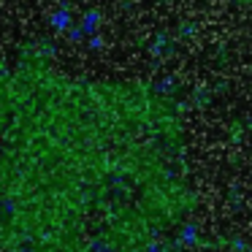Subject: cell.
<instances>
[{
	"label": "cell",
	"instance_id": "cell-1",
	"mask_svg": "<svg viewBox=\"0 0 252 252\" xmlns=\"http://www.w3.org/2000/svg\"><path fill=\"white\" fill-rule=\"evenodd\" d=\"M41 252H103V250L98 244H93V241H73V244L52 247V250H41Z\"/></svg>",
	"mask_w": 252,
	"mask_h": 252
},
{
	"label": "cell",
	"instance_id": "cell-2",
	"mask_svg": "<svg viewBox=\"0 0 252 252\" xmlns=\"http://www.w3.org/2000/svg\"><path fill=\"white\" fill-rule=\"evenodd\" d=\"M222 252H252V241L241 239V236H233V239L222 241Z\"/></svg>",
	"mask_w": 252,
	"mask_h": 252
}]
</instances>
